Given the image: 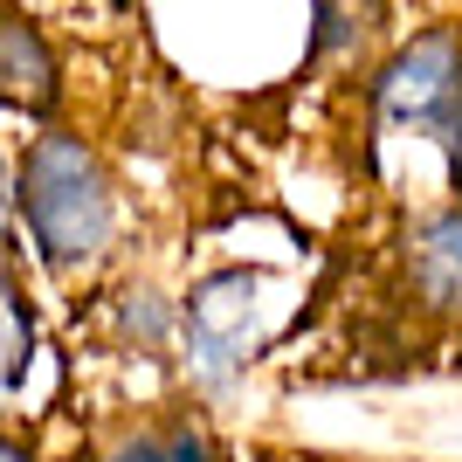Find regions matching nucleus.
Instances as JSON below:
<instances>
[{
  "label": "nucleus",
  "instance_id": "f257e3e1",
  "mask_svg": "<svg viewBox=\"0 0 462 462\" xmlns=\"http://www.w3.org/2000/svg\"><path fill=\"white\" fill-rule=\"evenodd\" d=\"M14 221L35 242V263L49 276H90L117 249L125 208H117V180L83 132L49 125L28 138L14 166Z\"/></svg>",
  "mask_w": 462,
  "mask_h": 462
},
{
  "label": "nucleus",
  "instance_id": "f03ea898",
  "mask_svg": "<svg viewBox=\"0 0 462 462\" xmlns=\"http://www.w3.org/2000/svg\"><path fill=\"white\" fill-rule=\"evenodd\" d=\"M270 297H276V276L255 270V263H221V270L193 276V290L180 297V331H173L180 380H187L193 407L228 401L249 380L255 352L270 346L276 318H283V304H270Z\"/></svg>",
  "mask_w": 462,
  "mask_h": 462
},
{
  "label": "nucleus",
  "instance_id": "7ed1b4c3",
  "mask_svg": "<svg viewBox=\"0 0 462 462\" xmlns=\"http://www.w3.org/2000/svg\"><path fill=\"white\" fill-rule=\"evenodd\" d=\"M373 138H428L442 152L448 200H462V28H421L366 77Z\"/></svg>",
  "mask_w": 462,
  "mask_h": 462
},
{
  "label": "nucleus",
  "instance_id": "20e7f679",
  "mask_svg": "<svg viewBox=\"0 0 462 462\" xmlns=\"http://www.w3.org/2000/svg\"><path fill=\"white\" fill-rule=\"evenodd\" d=\"M393 270L414 318L462 325V200H428L393 235Z\"/></svg>",
  "mask_w": 462,
  "mask_h": 462
},
{
  "label": "nucleus",
  "instance_id": "39448f33",
  "mask_svg": "<svg viewBox=\"0 0 462 462\" xmlns=\"http://www.w3.org/2000/svg\"><path fill=\"white\" fill-rule=\"evenodd\" d=\"M90 462H235V448L221 442V428L200 414V407H152V414H132L117 421Z\"/></svg>",
  "mask_w": 462,
  "mask_h": 462
},
{
  "label": "nucleus",
  "instance_id": "423d86ee",
  "mask_svg": "<svg viewBox=\"0 0 462 462\" xmlns=\"http://www.w3.org/2000/svg\"><path fill=\"white\" fill-rule=\"evenodd\" d=\"M0 104L21 117H56V104H62L56 42L14 7H0Z\"/></svg>",
  "mask_w": 462,
  "mask_h": 462
},
{
  "label": "nucleus",
  "instance_id": "0eeeda50",
  "mask_svg": "<svg viewBox=\"0 0 462 462\" xmlns=\"http://www.w3.org/2000/svg\"><path fill=\"white\" fill-rule=\"evenodd\" d=\"M310 28L318 62H366L386 35V0H310Z\"/></svg>",
  "mask_w": 462,
  "mask_h": 462
},
{
  "label": "nucleus",
  "instance_id": "6e6552de",
  "mask_svg": "<svg viewBox=\"0 0 462 462\" xmlns=\"http://www.w3.org/2000/svg\"><path fill=\"white\" fill-rule=\"evenodd\" d=\"M35 297L21 283V270L0 255V414L21 401V386H28V366H35Z\"/></svg>",
  "mask_w": 462,
  "mask_h": 462
},
{
  "label": "nucleus",
  "instance_id": "1a4fd4ad",
  "mask_svg": "<svg viewBox=\"0 0 462 462\" xmlns=\"http://www.w3.org/2000/svg\"><path fill=\"white\" fill-rule=\"evenodd\" d=\"M111 318H117V338L125 346H145V352H173V331H180V304L166 297L159 283H125L117 290V304H111Z\"/></svg>",
  "mask_w": 462,
  "mask_h": 462
},
{
  "label": "nucleus",
  "instance_id": "9d476101",
  "mask_svg": "<svg viewBox=\"0 0 462 462\" xmlns=\"http://www.w3.org/2000/svg\"><path fill=\"white\" fill-rule=\"evenodd\" d=\"M7 228H14V166L0 152V249H7Z\"/></svg>",
  "mask_w": 462,
  "mask_h": 462
},
{
  "label": "nucleus",
  "instance_id": "9b49d317",
  "mask_svg": "<svg viewBox=\"0 0 462 462\" xmlns=\"http://www.w3.org/2000/svg\"><path fill=\"white\" fill-rule=\"evenodd\" d=\"M0 462H35V448H28V435H14V428L0 421Z\"/></svg>",
  "mask_w": 462,
  "mask_h": 462
},
{
  "label": "nucleus",
  "instance_id": "f8f14e48",
  "mask_svg": "<svg viewBox=\"0 0 462 462\" xmlns=\"http://www.w3.org/2000/svg\"><path fill=\"white\" fill-rule=\"evenodd\" d=\"M276 462H331V456H276Z\"/></svg>",
  "mask_w": 462,
  "mask_h": 462
}]
</instances>
